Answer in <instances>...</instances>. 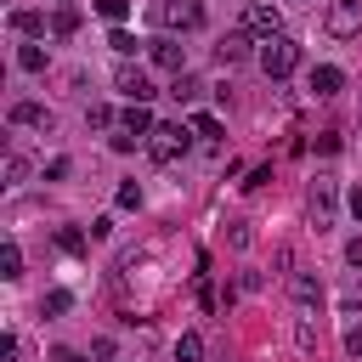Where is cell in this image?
<instances>
[{
  "label": "cell",
  "mask_w": 362,
  "mask_h": 362,
  "mask_svg": "<svg viewBox=\"0 0 362 362\" xmlns=\"http://www.w3.org/2000/svg\"><path fill=\"white\" fill-rule=\"evenodd\" d=\"M11 124H28V130H51V107H40V102H17V107H11Z\"/></svg>",
  "instance_id": "11"
},
{
  "label": "cell",
  "mask_w": 362,
  "mask_h": 362,
  "mask_svg": "<svg viewBox=\"0 0 362 362\" xmlns=\"http://www.w3.org/2000/svg\"><path fill=\"white\" fill-rule=\"evenodd\" d=\"M226 238H232V249H249V226H243V221H232V226H226Z\"/></svg>",
  "instance_id": "27"
},
{
  "label": "cell",
  "mask_w": 362,
  "mask_h": 362,
  "mask_svg": "<svg viewBox=\"0 0 362 362\" xmlns=\"http://www.w3.org/2000/svg\"><path fill=\"white\" fill-rule=\"evenodd\" d=\"M113 85H119L130 102H153V96H158V90H153V79H147L141 68H119V79H113Z\"/></svg>",
  "instance_id": "9"
},
{
  "label": "cell",
  "mask_w": 362,
  "mask_h": 362,
  "mask_svg": "<svg viewBox=\"0 0 362 362\" xmlns=\"http://www.w3.org/2000/svg\"><path fill=\"white\" fill-rule=\"evenodd\" d=\"M243 28H249V34H260V40H272V34H283V17H277V6L249 0V6H243Z\"/></svg>",
  "instance_id": "5"
},
{
  "label": "cell",
  "mask_w": 362,
  "mask_h": 362,
  "mask_svg": "<svg viewBox=\"0 0 362 362\" xmlns=\"http://www.w3.org/2000/svg\"><path fill=\"white\" fill-rule=\"evenodd\" d=\"M96 11H102L107 23H124V11H130V0H96Z\"/></svg>",
  "instance_id": "23"
},
{
  "label": "cell",
  "mask_w": 362,
  "mask_h": 362,
  "mask_svg": "<svg viewBox=\"0 0 362 362\" xmlns=\"http://www.w3.org/2000/svg\"><path fill=\"white\" fill-rule=\"evenodd\" d=\"M288 288H294V300H300V305H317V300H322V283H317V277H305V272H300Z\"/></svg>",
  "instance_id": "15"
},
{
  "label": "cell",
  "mask_w": 362,
  "mask_h": 362,
  "mask_svg": "<svg viewBox=\"0 0 362 362\" xmlns=\"http://www.w3.org/2000/svg\"><path fill=\"white\" fill-rule=\"evenodd\" d=\"M170 96H175V102H198V96H204V85H198L192 74H175V85H170Z\"/></svg>",
  "instance_id": "16"
},
{
  "label": "cell",
  "mask_w": 362,
  "mask_h": 362,
  "mask_svg": "<svg viewBox=\"0 0 362 362\" xmlns=\"http://www.w3.org/2000/svg\"><path fill=\"white\" fill-rule=\"evenodd\" d=\"M345 351H351V356H362V322H351V334H345Z\"/></svg>",
  "instance_id": "31"
},
{
  "label": "cell",
  "mask_w": 362,
  "mask_h": 362,
  "mask_svg": "<svg viewBox=\"0 0 362 362\" xmlns=\"http://www.w3.org/2000/svg\"><path fill=\"white\" fill-rule=\"evenodd\" d=\"M113 204H119V209H141V187H136V181H124V187H119V198H113Z\"/></svg>",
  "instance_id": "21"
},
{
  "label": "cell",
  "mask_w": 362,
  "mask_h": 362,
  "mask_svg": "<svg viewBox=\"0 0 362 362\" xmlns=\"http://www.w3.org/2000/svg\"><path fill=\"white\" fill-rule=\"evenodd\" d=\"M57 243H62V249H68V255H79V249H85V238H79V232H74V226H68V232H57Z\"/></svg>",
  "instance_id": "28"
},
{
  "label": "cell",
  "mask_w": 362,
  "mask_h": 362,
  "mask_svg": "<svg viewBox=\"0 0 362 362\" xmlns=\"http://www.w3.org/2000/svg\"><path fill=\"white\" fill-rule=\"evenodd\" d=\"M17 68L40 74V68H45V45H23V51H17Z\"/></svg>",
  "instance_id": "19"
},
{
  "label": "cell",
  "mask_w": 362,
  "mask_h": 362,
  "mask_svg": "<svg viewBox=\"0 0 362 362\" xmlns=\"http://www.w3.org/2000/svg\"><path fill=\"white\" fill-rule=\"evenodd\" d=\"M294 339H300V351H317V322H311V317H300V328H294Z\"/></svg>",
  "instance_id": "22"
},
{
  "label": "cell",
  "mask_w": 362,
  "mask_h": 362,
  "mask_svg": "<svg viewBox=\"0 0 362 362\" xmlns=\"http://www.w3.org/2000/svg\"><path fill=\"white\" fill-rule=\"evenodd\" d=\"M85 124H90V130H107V124H113V113H107V107H102V102H96V107H90V113H85Z\"/></svg>",
  "instance_id": "26"
},
{
  "label": "cell",
  "mask_w": 362,
  "mask_h": 362,
  "mask_svg": "<svg viewBox=\"0 0 362 362\" xmlns=\"http://www.w3.org/2000/svg\"><path fill=\"white\" fill-rule=\"evenodd\" d=\"M124 130H130V136H153V113H147V102H130V107H124Z\"/></svg>",
  "instance_id": "13"
},
{
  "label": "cell",
  "mask_w": 362,
  "mask_h": 362,
  "mask_svg": "<svg viewBox=\"0 0 362 362\" xmlns=\"http://www.w3.org/2000/svg\"><path fill=\"white\" fill-rule=\"evenodd\" d=\"M345 260H351V266H362V238H351V243H345Z\"/></svg>",
  "instance_id": "32"
},
{
  "label": "cell",
  "mask_w": 362,
  "mask_h": 362,
  "mask_svg": "<svg viewBox=\"0 0 362 362\" xmlns=\"http://www.w3.org/2000/svg\"><path fill=\"white\" fill-rule=\"evenodd\" d=\"M351 215L362 221V187H351Z\"/></svg>",
  "instance_id": "33"
},
{
  "label": "cell",
  "mask_w": 362,
  "mask_h": 362,
  "mask_svg": "<svg viewBox=\"0 0 362 362\" xmlns=\"http://www.w3.org/2000/svg\"><path fill=\"white\" fill-rule=\"evenodd\" d=\"M45 311H51V317L68 311V288H51V294H45Z\"/></svg>",
  "instance_id": "29"
},
{
  "label": "cell",
  "mask_w": 362,
  "mask_h": 362,
  "mask_svg": "<svg viewBox=\"0 0 362 362\" xmlns=\"http://www.w3.org/2000/svg\"><path fill=\"white\" fill-rule=\"evenodd\" d=\"M0 277H23V249H17V243L0 249Z\"/></svg>",
  "instance_id": "17"
},
{
  "label": "cell",
  "mask_w": 362,
  "mask_h": 362,
  "mask_svg": "<svg viewBox=\"0 0 362 362\" xmlns=\"http://www.w3.org/2000/svg\"><path fill=\"white\" fill-rule=\"evenodd\" d=\"M198 356H204V339L198 334H181L175 339V362H198Z\"/></svg>",
  "instance_id": "18"
},
{
  "label": "cell",
  "mask_w": 362,
  "mask_h": 362,
  "mask_svg": "<svg viewBox=\"0 0 362 362\" xmlns=\"http://www.w3.org/2000/svg\"><path fill=\"white\" fill-rule=\"evenodd\" d=\"M260 68H266V79H288V74L300 68V45H294L288 34L260 40Z\"/></svg>",
  "instance_id": "2"
},
{
  "label": "cell",
  "mask_w": 362,
  "mask_h": 362,
  "mask_svg": "<svg viewBox=\"0 0 362 362\" xmlns=\"http://www.w3.org/2000/svg\"><path fill=\"white\" fill-rule=\"evenodd\" d=\"M11 28L34 40V34H45V17H40V11H28V6H17V11H11Z\"/></svg>",
  "instance_id": "14"
},
{
  "label": "cell",
  "mask_w": 362,
  "mask_h": 362,
  "mask_svg": "<svg viewBox=\"0 0 362 362\" xmlns=\"http://www.w3.org/2000/svg\"><path fill=\"white\" fill-rule=\"evenodd\" d=\"M192 136H198V130H187V124H153V136H147V158H153V164H175V158L192 147Z\"/></svg>",
  "instance_id": "1"
},
{
  "label": "cell",
  "mask_w": 362,
  "mask_h": 362,
  "mask_svg": "<svg viewBox=\"0 0 362 362\" xmlns=\"http://www.w3.org/2000/svg\"><path fill=\"white\" fill-rule=\"evenodd\" d=\"M192 130H198V136H209V141H215V136H221V119H215V113H198V119H192Z\"/></svg>",
  "instance_id": "24"
},
{
  "label": "cell",
  "mask_w": 362,
  "mask_h": 362,
  "mask_svg": "<svg viewBox=\"0 0 362 362\" xmlns=\"http://www.w3.org/2000/svg\"><path fill=\"white\" fill-rule=\"evenodd\" d=\"M107 45H113V51H119V57H130V51H136V45H141V40H136V34H124V28H113V34H107Z\"/></svg>",
  "instance_id": "20"
},
{
  "label": "cell",
  "mask_w": 362,
  "mask_h": 362,
  "mask_svg": "<svg viewBox=\"0 0 362 362\" xmlns=\"http://www.w3.org/2000/svg\"><path fill=\"white\" fill-rule=\"evenodd\" d=\"M311 90H317V96H339V90H345V74H339L334 62H317V68H311Z\"/></svg>",
  "instance_id": "10"
},
{
  "label": "cell",
  "mask_w": 362,
  "mask_h": 362,
  "mask_svg": "<svg viewBox=\"0 0 362 362\" xmlns=\"http://www.w3.org/2000/svg\"><path fill=\"white\" fill-rule=\"evenodd\" d=\"M136 141H141V136H130V130H124V136H113L107 147H113V153H136Z\"/></svg>",
  "instance_id": "30"
},
{
  "label": "cell",
  "mask_w": 362,
  "mask_h": 362,
  "mask_svg": "<svg viewBox=\"0 0 362 362\" xmlns=\"http://www.w3.org/2000/svg\"><path fill=\"white\" fill-rule=\"evenodd\" d=\"M158 23L164 28H181V34L187 28H204V0H164L158 6Z\"/></svg>",
  "instance_id": "4"
},
{
  "label": "cell",
  "mask_w": 362,
  "mask_h": 362,
  "mask_svg": "<svg viewBox=\"0 0 362 362\" xmlns=\"http://www.w3.org/2000/svg\"><path fill=\"white\" fill-rule=\"evenodd\" d=\"M51 34H57V40L79 34V6H57V11H51Z\"/></svg>",
  "instance_id": "12"
},
{
  "label": "cell",
  "mask_w": 362,
  "mask_h": 362,
  "mask_svg": "<svg viewBox=\"0 0 362 362\" xmlns=\"http://www.w3.org/2000/svg\"><path fill=\"white\" fill-rule=\"evenodd\" d=\"M51 362H85V356H79V351H68V345H62V351H57V356H51Z\"/></svg>",
  "instance_id": "34"
},
{
  "label": "cell",
  "mask_w": 362,
  "mask_h": 362,
  "mask_svg": "<svg viewBox=\"0 0 362 362\" xmlns=\"http://www.w3.org/2000/svg\"><path fill=\"white\" fill-rule=\"evenodd\" d=\"M322 28H328L334 40H351V34H362V0H328V17H322Z\"/></svg>",
  "instance_id": "3"
},
{
  "label": "cell",
  "mask_w": 362,
  "mask_h": 362,
  "mask_svg": "<svg viewBox=\"0 0 362 362\" xmlns=\"http://www.w3.org/2000/svg\"><path fill=\"white\" fill-rule=\"evenodd\" d=\"M249 45H255V34H249V28H232V34H221L215 62H221V68H232V62H243V57H249Z\"/></svg>",
  "instance_id": "6"
},
{
  "label": "cell",
  "mask_w": 362,
  "mask_h": 362,
  "mask_svg": "<svg viewBox=\"0 0 362 362\" xmlns=\"http://www.w3.org/2000/svg\"><path fill=\"white\" fill-rule=\"evenodd\" d=\"M23 175H28V158H23V153H11V158H6V181H11V187H17V181H23Z\"/></svg>",
  "instance_id": "25"
},
{
  "label": "cell",
  "mask_w": 362,
  "mask_h": 362,
  "mask_svg": "<svg viewBox=\"0 0 362 362\" xmlns=\"http://www.w3.org/2000/svg\"><path fill=\"white\" fill-rule=\"evenodd\" d=\"M147 57L170 74H187V45H175V40H147Z\"/></svg>",
  "instance_id": "7"
},
{
  "label": "cell",
  "mask_w": 362,
  "mask_h": 362,
  "mask_svg": "<svg viewBox=\"0 0 362 362\" xmlns=\"http://www.w3.org/2000/svg\"><path fill=\"white\" fill-rule=\"evenodd\" d=\"M305 209H311V226L322 232V226L334 221V181H317V187H311V198H305Z\"/></svg>",
  "instance_id": "8"
}]
</instances>
